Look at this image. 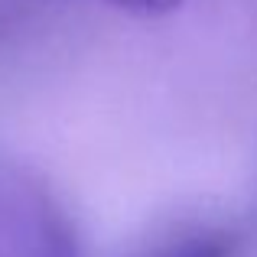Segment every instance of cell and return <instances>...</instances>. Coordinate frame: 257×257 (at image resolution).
I'll use <instances>...</instances> for the list:
<instances>
[{
	"mask_svg": "<svg viewBox=\"0 0 257 257\" xmlns=\"http://www.w3.org/2000/svg\"><path fill=\"white\" fill-rule=\"evenodd\" d=\"M104 4L117 7V10L127 13H140V17H157V13H170L182 0H104Z\"/></svg>",
	"mask_w": 257,
	"mask_h": 257,
	"instance_id": "3",
	"label": "cell"
},
{
	"mask_svg": "<svg viewBox=\"0 0 257 257\" xmlns=\"http://www.w3.org/2000/svg\"><path fill=\"white\" fill-rule=\"evenodd\" d=\"M160 257H225V244L215 238H205V234H195V238H186L179 244L166 247Z\"/></svg>",
	"mask_w": 257,
	"mask_h": 257,
	"instance_id": "2",
	"label": "cell"
},
{
	"mask_svg": "<svg viewBox=\"0 0 257 257\" xmlns=\"http://www.w3.org/2000/svg\"><path fill=\"white\" fill-rule=\"evenodd\" d=\"M0 257H78L69 215L43 179L0 153Z\"/></svg>",
	"mask_w": 257,
	"mask_h": 257,
	"instance_id": "1",
	"label": "cell"
}]
</instances>
